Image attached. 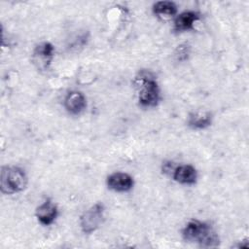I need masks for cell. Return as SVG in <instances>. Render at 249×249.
I'll return each instance as SVG.
<instances>
[{
  "label": "cell",
  "mask_w": 249,
  "mask_h": 249,
  "mask_svg": "<svg viewBox=\"0 0 249 249\" xmlns=\"http://www.w3.org/2000/svg\"><path fill=\"white\" fill-rule=\"evenodd\" d=\"M152 12L156 17L171 18L176 17L178 9L173 1H157L152 6Z\"/></svg>",
  "instance_id": "obj_12"
},
{
  "label": "cell",
  "mask_w": 249,
  "mask_h": 249,
  "mask_svg": "<svg viewBox=\"0 0 249 249\" xmlns=\"http://www.w3.org/2000/svg\"><path fill=\"white\" fill-rule=\"evenodd\" d=\"M182 237L185 241L196 243L201 247H215L220 239L212 226L204 221L194 219L189 221L182 230Z\"/></svg>",
  "instance_id": "obj_2"
},
{
  "label": "cell",
  "mask_w": 249,
  "mask_h": 249,
  "mask_svg": "<svg viewBox=\"0 0 249 249\" xmlns=\"http://www.w3.org/2000/svg\"><path fill=\"white\" fill-rule=\"evenodd\" d=\"M138 92V103L143 108L156 107L160 101V89L155 75L150 70H140L133 79Z\"/></svg>",
  "instance_id": "obj_1"
},
{
  "label": "cell",
  "mask_w": 249,
  "mask_h": 249,
  "mask_svg": "<svg viewBox=\"0 0 249 249\" xmlns=\"http://www.w3.org/2000/svg\"><path fill=\"white\" fill-rule=\"evenodd\" d=\"M176 58L180 61L186 60L189 55V47L187 45H180L178 46L176 53H175Z\"/></svg>",
  "instance_id": "obj_13"
},
{
  "label": "cell",
  "mask_w": 249,
  "mask_h": 249,
  "mask_svg": "<svg viewBox=\"0 0 249 249\" xmlns=\"http://www.w3.org/2000/svg\"><path fill=\"white\" fill-rule=\"evenodd\" d=\"M106 185L108 189L116 193H127L132 190L134 186V179L126 172L117 171L107 177Z\"/></svg>",
  "instance_id": "obj_5"
},
{
  "label": "cell",
  "mask_w": 249,
  "mask_h": 249,
  "mask_svg": "<svg viewBox=\"0 0 249 249\" xmlns=\"http://www.w3.org/2000/svg\"><path fill=\"white\" fill-rule=\"evenodd\" d=\"M28 183L25 171L15 165H5L1 168L0 189L5 195H14L22 192Z\"/></svg>",
  "instance_id": "obj_3"
},
{
  "label": "cell",
  "mask_w": 249,
  "mask_h": 249,
  "mask_svg": "<svg viewBox=\"0 0 249 249\" xmlns=\"http://www.w3.org/2000/svg\"><path fill=\"white\" fill-rule=\"evenodd\" d=\"M105 214V206L102 202H96L80 216L79 224L82 231L90 234L95 231L103 223Z\"/></svg>",
  "instance_id": "obj_4"
},
{
  "label": "cell",
  "mask_w": 249,
  "mask_h": 249,
  "mask_svg": "<svg viewBox=\"0 0 249 249\" xmlns=\"http://www.w3.org/2000/svg\"><path fill=\"white\" fill-rule=\"evenodd\" d=\"M200 18V15L196 11H184L174 18L173 30L176 32H185L193 30L195 23Z\"/></svg>",
  "instance_id": "obj_10"
},
{
  "label": "cell",
  "mask_w": 249,
  "mask_h": 249,
  "mask_svg": "<svg viewBox=\"0 0 249 249\" xmlns=\"http://www.w3.org/2000/svg\"><path fill=\"white\" fill-rule=\"evenodd\" d=\"M212 124V114L208 111H196L189 114L187 124L193 129H204Z\"/></svg>",
  "instance_id": "obj_11"
},
{
  "label": "cell",
  "mask_w": 249,
  "mask_h": 249,
  "mask_svg": "<svg viewBox=\"0 0 249 249\" xmlns=\"http://www.w3.org/2000/svg\"><path fill=\"white\" fill-rule=\"evenodd\" d=\"M58 214V207L51 198L45 199L35 210V216L42 226H51L53 224Z\"/></svg>",
  "instance_id": "obj_6"
},
{
  "label": "cell",
  "mask_w": 249,
  "mask_h": 249,
  "mask_svg": "<svg viewBox=\"0 0 249 249\" xmlns=\"http://www.w3.org/2000/svg\"><path fill=\"white\" fill-rule=\"evenodd\" d=\"M54 56V47L50 42L38 44L33 51V59L39 65V68L48 69Z\"/></svg>",
  "instance_id": "obj_9"
},
{
  "label": "cell",
  "mask_w": 249,
  "mask_h": 249,
  "mask_svg": "<svg viewBox=\"0 0 249 249\" xmlns=\"http://www.w3.org/2000/svg\"><path fill=\"white\" fill-rule=\"evenodd\" d=\"M170 176L181 185H194L197 181V171L192 164L175 165Z\"/></svg>",
  "instance_id": "obj_8"
},
{
  "label": "cell",
  "mask_w": 249,
  "mask_h": 249,
  "mask_svg": "<svg viewBox=\"0 0 249 249\" xmlns=\"http://www.w3.org/2000/svg\"><path fill=\"white\" fill-rule=\"evenodd\" d=\"M63 106L71 115H80L87 108V97L80 90H70L64 97Z\"/></svg>",
  "instance_id": "obj_7"
}]
</instances>
